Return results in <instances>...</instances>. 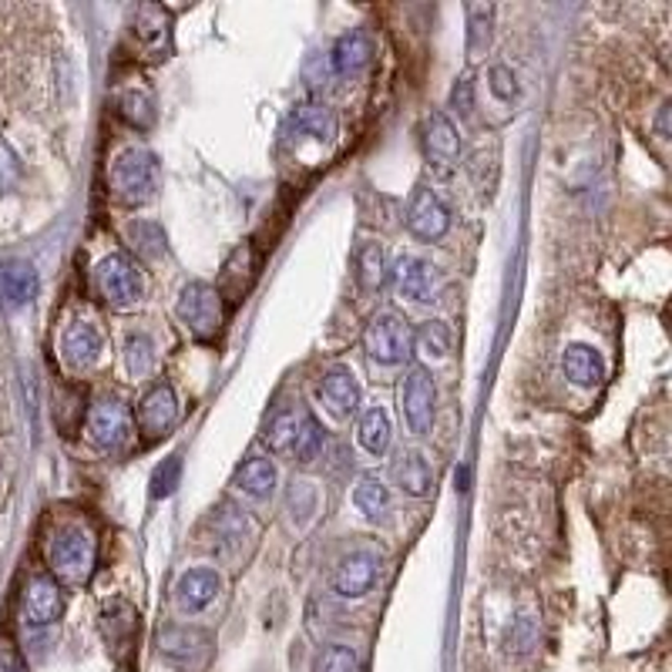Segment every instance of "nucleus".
I'll return each instance as SVG.
<instances>
[{
    "instance_id": "f257e3e1",
    "label": "nucleus",
    "mask_w": 672,
    "mask_h": 672,
    "mask_svg": "<svg viewBox=\"0 0 672 672\" xmlns=\"http://www.w3.org/2000/svg\"><path fill=\"white\" fill-rule=\"evenodd\" d=\"M98 562V538L85 522H68L48 538V565L51 579L68 582V585H85L95 575Z\"/></svg>"
},
{
    "instance_id": "f03ea898",
    "label": "nucleus",
    "mask_w": 672,
    "mask_h": 672,
    "mask_svg": "<svg viewBox=\"0 0 672 672\" xmlns=\"http://www.w3.org/2000/svg\"><path fill=\"white\" fill-rule=\"evenodd\" d=\"M266 441H269V447L276 454H289L299 464L316 461L319 451H323V431H319L316 417L299 404H289V407H283V411H276L269 417Z\"/></svg>"
},
{
    "instance_id": "7ed1b4c3",
    "label": "nucleus",
    "mask_w": 672,
    "mask_h": 672,
    "mask_svg": "<svg viewBox=\"0 0 672 672\" xmlns=\"http://www.w3.org/2000/svg\"><path fill=\"white\" fill-rule=\"evenodd\" d=\"M111 196L125 206H145L155 199L161 182V165L148 148H125L111 165Z\"/></svg>"
},
{
    "instance_id": "20e7f679",
    "label": "nucleus",
    "mask_w": 672,
    "mask_h": 672,
    "mask_svg": "<svg viewBox=\"0 0 672 672\" xmlns=\"http://www.w3.org/2000/svg\"><path fill=\"white\" fill-rule=\"evenodd\" d=\"M95 289L108 306L128 309L145 296V276L135 266V259H128L125 253H111L95 269Z\"/></svg>"
},
{
    "instance_id": "39448f33",
    "label": "nucleus",
    "mask_w": 672,
    "mask_h": 672,
    "mask_svg": "<svg viewBox=\"0 0 672 672\" xmlns=\"http://www.w3.org/2000/svg\"><path fill=\"white\" fill-rule=\"evenodd\" d=\"M176 313L192 329V336H199V340H213V336L223 329V319H226L223 293L209 283H189L179 293Z\"/></svg>"
},
{
    "instance_id": "423d86ee",
    "label": "nucleus",
    "mask_w": 672,
    "mask_h": 672,
    "mask_svg": "<svg viewBox=\"0 0 672 672\" xmlns=\"http://www.w3.org/2000/svg\"><path fill=\"white\" fill-rule=\"evenodd\" d=\"M411 340H414V329L407 326V319L394 316V313H381L367 323L364 329V350L370 360L384 364V367H394V364H404L414 350H411Z\"/></svg>"
},
{
    "instance_id": "0eeeda50",
    "label": "nucleus",
    "mask_w": 672,
    "mask_h": 672,
    "mask_svg": "<svg viewBox=\"0 0 672 672\" xmlns=\"http://www.w3.org/2000/svg\"><path fill=\"white\" fill-rule=\"evenodd\" d=\"M131 434H135L131 411L118 397H101V401L91 404V411H88V441L98 451L118 454V451L128 447Z\"/></svg>"
},
{
    "instance_id": "6e6552de",
    "label": "nucleus",
    "mask_w": 672,
    "mask_h": 672,
    "mask_svg": "<svg viewBox=\"0 0 672 672\" xmlns=\"http://www.w3.org/2000/svg\"><path fill=\"white\" fill-rule=\"evenodd\" d=\"M158 652L179 669L202 672L213 659V635L189 625H168L158 632Z\"/></svg>"
},
{
    "instance_id": "1a4fd4ad",
    "label": "nucleus",
    "mask_w": 672,
    "mask_h": 672,
    "mask_svg": "<svg viewBox=\"0 0 672 672\" xmlns=\"http://www.w3.org/2000/svg\"><path fill=\"white\" fill-rule=\"evenodd\" d=\"M128 34L145 58H168V51H172V14L158 4H138L131 11Z\"/></svg>"
},
{
    "instance_id": "9d476101",
    "label": "nucleus",
    "mask_w": 672,
    "mask_h": 672,
    "mask_svg": "<svg viewBox=\"0 0 672 672\" xmlns=\"http://www.w3.org/2000/svg\"><path fill=\"white\" fill-rule=\"evenodd\" d=\"M61 612H65L61 585L51 575H31L21 592V622L28 629H45V625L58 622Z\"/></svg>"
},
{
    "instance_id": "9b49d317",
    "label": "nucleus",
    "mask_w": 672,
    "mask_h": 672,
    "mask_svg": "<svg viewBox=\"0 0 672 672\" xmlns=\"http://www.w3.org/2000/svg\"><path fill=\"white\" fill-rule=\"evenodd\" d=\"M434 404H437V387L434 377L424 367H411L404 377V391H401V407L407 417V427L414 434H427L434 427Z\"/></svg>"
},
{
    "instance_id": "f8f14e48",
    "label": "nucleus",
    "mask_w": 672,
    "mask_h": 672,
    "mask_svg": "<svg viewBox=\"0 0 672 672\" xmlns=\"http://www.w3.org/2000/svg\"><path fill=\"white\" fill-rule=\"evenodd\" d=\"M179 424V397L168 384H155L138 404V431L145 441H158Z\"/></svg>"
},
{
    "instance_id": "ddd939ff",
    "label": "nucleus",
    "mask_w": 672,
    "mask_h": 672,
    "mask_svg": "<svg viewBox=\"0 0 672 672\" xmlns=\"http://www.w3.org/2000/svg\"><path fill=\"white\" fill-rule=\"evenodd\" d=\"M391 283L401 296H407L414 303H427L441 289V273L434 263H427L421 256H401L391 266Z\"/></svg>"
},
{
    "instance_id": "4468645a",
    "label": "nucleus",
    "mask_w": 672,
    "mask_h": 672,
    "mask_svg": "<svg viewBox=\"0 0 672 672\" xmlns=\"http://www.w3.org/2000/svg\"><path fill=\"white\" fill-rule=\"evenodd\" d=\"M447 226H451V213H447V206L437 199L434 189L417 186L414 196H411V202H407V229H411L417 239L434 243V239H441V236L447 233Z\"/></svg>"
},
{
    "instance_id": "2eb2a0df",
    "label": "nucleus",
    "mask_w": 672,
    "mask_h": 672,
    "mask_svg": "<svg viewBox=\"0 0 672 672\" xmlns=\"http://www.w3.org/2000/svg\"><path fill=\"white\" fill-rule=\"evenodd\" d=\"M424 151L437 172H451L461 158V131L444 111H431L424 118Z\"/></svg>"
},
{
    "instance_id": "dca6fc26",
    "label": "nucleus",
    "mask_w": 672,
    "mask_h": 672,
    "mask_svg": "<svg viewBox=\"0 0 672 672\" xmlns=\"http://www.w3.org/2000/svg\"><path fill=\"white\" fill-rule=\"evenodd\" d=\"M377 572H381V559L374 552H350L333 572V589L344 599H360L374 589Z\"/></svg>"
},
{
    "instance_id": "f3484780",
    "label": "nucleus",
    "mask_w": 672,
    "mask_h": 672,
    "mask_svg": "<svg viewBox=\"0 0 672 672\" xmlns=\"http://www.w3.org/2000/svg\"><path fill=\"white\" fill-rule=\"evenodd\" d=\"M370 61H374V38H370L367 28L347 31L340 41L333 45V51H329V68L336 75H344V78L364 75L370 68Z\"/></svg>"
},
{
    "instance_id": "a211bd4d",
    "label": "nucleus",
    "mask_w": 672,
    "mask_h": 672,
    "mask_svg": "<svg viewBox=\"0 0 672 672\" xmlns=\"http://www.w3.org/2000/svg\"><path fill=\"white\" fill-rule=\"evenodd\" d=\"M61 357H65V367L75 374L91 370L101 357V333L91 323H81V319L71 323L61 333Z\"/></svg>"
},
{
    "instance_id": "6ab92c4d",
    "label": "nucleus",
    "mask_w": 672,
    "mask_h": 672,
    "mask_svg": "<svg viewBox=\"0 0 672 672\" xmlns=\"http://www.w3.org/2000/svg\"><path fill=\"white\" fill-rule=\"evenodd\" d=\"M38 269L24 259H4L0 263V306L18 309L28 306L38 296Z\"/></svg>"
},
{
    "instance_id": "aec40b11",
    "label": "nucleus",
    "mask_w": 672,
    "mask_h": 672,
    "mask_svg": "<svg viewBox=\"0 0 672 672\" xmlns=\"http://www.w3.org/2000/svg\"><path fill=\"white\" fill-rule=\"evenodd\" d=\"M336 131H340V121H336V111L323 101H306L299 105L289 121H286V135L289 138H316V141H333Z\"/></svg>"
},
{
    "instance_id": "412c9836",
    "label": "nucleus",
    "mask_w": 672,
    "mask_h": 672,
    "mask_svg": "<svg viewBox=\"0 0 672 672\" xmlns=\"http://www.w3.org/2000/svg\"><path fill=\"white\" fill-rule=\"evenodd\" d=\"M319 397H323V404H326V411L333 417H354L357 407H360V384H357V377L350 370L336 367V370H329L323 377Z\"/></svg>"
},
{
    "instance_id": "4be33fe9",
    "label": "nucleus",
    "mask_w": 672,
    "mask_h": 672,
    "mask_svg": "<svg viewBox=\"0 0 672 672\" xmlns=\"http://www.w3.org/2000/svg\"><path fill=\"white\" fill-rule=\"evenodd\" d=\"M219 595V575L213 569H192L176 582V605L186 615L202 612Z\"/></svg>"
},
{
    "instance_id": "5701e85b",
    "label": "nucleus",
    "mask_w": 672,
    "mask_h": 672,
    "mask_svg": "<svg viewBox=\"0 0 672 672\" xmlns=\"http://www.w3.org/2000/svg\"><path fill=\"white\" fill-rule=\"evenodd\" d=\"M391 474H394V481L401 484V491L411 494V497H424V494L431 491V481H434L431 464H427V457H424L421 451H401V454L394 457Z\"/></svg>"
},
{
    "instance_id": "b1692460",
    "label": "nucleus",
    "mask_w": 672,
    "mask_h": 672,
    "mask_svg": "<svg viewBox=\"0 0 672 672\" xmlns=\"http://www.w3.org/2000/svg\"><path fill=\"white\" fill-rule=\"evenodd\" d=\"M101 632H105V642L115 652H125L131 645L135 632H138V612L128 602H111L101 612Z\"/></svg>"
},
{
    "instance_id": "393cba45",
    "label": "nucleus",
    "mask_w": 672,
    "mask_h": 672,
    "mask_svg": "<svg viewBox=\"0 0 672 672\" xmlns=\"http://www.w3.org/2000/svg\"><path fill=\"white\" fill-rule=\"evenodd\" d=\"M562 367H565V377H569L572 384H579V387H595V384H602V377H605V364H602L599 350H592V347H585V344L569 347Z\"/></svg>"
},
{
    "instance_id": "a878e982",
    "label": "nucleus",
    "mask_w": 672,
    "mask_h": 672,
    "mask_svg": "<svg viewBox=\"0 0 672 672\" xmlns=\"http://www.w3.org/2000/svg\"><path fill=\"white\" fill-rule=\"evenodd\" d=\"M233 484L246 491L249 497H269L276 487V464L269 457H249L236 467Z\"/></svg>"
},
{
    "instance_id": "bb28decb",
    "label": "nucleus",
    "mask_w": 672,
    "mask_h": 672,
    "mask_svg": "<svg viewBox=\"0 0 672 672\" xmlns=\"http://www.w3.org/2000/svg\"><path fill=\"white\" fill-rule=\"evenodd\" d=\"M354 276L357 286L364 293H377L387 279V263H384V249L377 243H360L357 256H354Z\"/></svg>"
},
{
    "instance_id": "cd10ccee",
    "label": "nucleus",
    "mask_w": 672,
    "mask_h": 672,
    "mask_svg": "<svg viewBox=\"0 0 672 672\" xmlns=\"http://www.w3.org/2000/svg\"><path fill=\"white\" fill-rule=\"evenodd\" d=\"M411 350H417L427 360H444L451 354V326L441 319H427L421 323V329L414 333Z\"/></svg>"
},
{
    "instance_id": "c85d7f7f",
    "label": "nucleus",
    "mask_w": 672,
    "mask_h": 672,
    "mask_svg": "<svg viewBox=\"0 0 672 672\" xmlns=\"http://www.w3.org/2000/svg\"><path fill=\"white\" fill-rule=\"evenodd\" d=\"M467 14V55L471 58H481L491 45V18H494V8L491 4H467L464 8Z\"/></svg>"
},
{
    "instance_id": "c756f323",
    "label": "nucleus",
    "mask_w": 672,
    "mask_h": 672,
    "mask_svg": "<svg viewBox=\"0 0 672 672\" xmlns=\"http://www.w3.org/2000/svg\"><path fill=\"white\" fill-rule=\"evenodd\" d=\"M357 437H360V447H364L367 454H384V451L391 447V417H387L381 407L367 411V414L360 417Z\"/></svg>"
},
{
    "instance_id": "7c9ffc66",
    "label": "nucleus",
    "mask_w": 672,
    "mask_h": 672,
    "mask_svg": "<svg viewBox=\"0 0 672 672\" xmlns=\"http://www.w3.org/2000/svg\"><path fill=\"white\" fill-rule=\"evenodd\" d=\"M354 501H357V508H360L367 518H374V522L391 512V494H387V487H384L377 477H364V481L357 484V491H354Z\"/></svg>"
},
{
    "instance_id": "2f4dec72",
    "label": "nucleus",
    "mask_w": 672,
    "mask_h": 672,
    "mask_svg": "<svg viewBox=\"0 0 672 672\" xmlns=\"http://www.w3.org/2000/svg\"><path fill=\"white\" fill-rule=\"evenodd\" d=\"M118 111L135 128H151V121H155V101L148 91H125L118 98Z\"/></svg>"
},
{
    "instance_id": "473e14b6",
    "label": "nucleus",
    "mask_w": 672,
    "mask_h": 672,
    "mask_svg": "<svg viewBox=\"0 0 672 672\" xmlns=\"http://www.w3.org/2000/svg\"><path fill=\"white\" fill-rule=\"evenodd\" d=\"M128 239H131V249H135L141 259H158V256H165V233H161L155 223H131V226H128Z\"/></svg>"
},
{
    "instance_id": "72a5a7b5",
    "label": "nucleus",
    "mask_w": 672,
    "mask_h": 672,
    "mask_svg": "<svg viewBox=\"0 0 672 672\" xmlns=\"http://www.w3.org/2000/svg\"><path fill=\"white\" fill-rule=\"evenodd\" d=\"M213 522H216L219 542H233V545H243V538H249V528H253L249 518L239 508H233V504H223Z\"/></svg>"
},
{
    "instance_id": "f704fd0d",
    "label": "nucleus",
    "mask_w": 672,
    "mask_h": 672,
    "mask_svg": "<svg viewBox=\"0 0 672 672\" xmlns=\"http://www.w3.org/2000/svg\"><path fill=\"white\" fill-rule=\"evenodd\" d=\"M125 364L131 370V377H145L155 367V344L145 333H131L125 344Z\"/></svg>"
},
{
    "instance_id": "c9c22d12",
    "label": "nucleus",
    "mask_w": 672,
    "mask_h": 672,
    "mask_svg": "<svg viewBox=\"0 0 672 672\" xmlns=\"http://www.w3.org/2000/svg\"><path fill=\"white\" fill-rule=\"evenodd\" d=\"M313 672H360V659L350 645H326Z\"/></svg>"
},
{
    "instance_id": "e433bc0d",
    "label": "nucleus",
    "mask_w": 672,
    "mask_h": 672,
    "mask_svg": "<svg viewBox=\"0 0 672 672\" xmlns=\"http://www.w3.org/2000/svg\"><path fill=\"white\" fill-rule=\"evenodd\" d=\"M182 481V454L165 457L151 474V497H168Z\"/></svg>"
},
{
    "instance_id": "4c0bfd02",
    "label": "nucleus",
    "mask_w": 672,
    "mask_h": 672,
    "mask_svg": "<svg viewBox=\"0 0 672 672\" xmlns=\"http://www.w3.org/2000/svg\"><path fill=\"white\" fill-rule=\"evenodd\" d=\"M21 176H24V168H21L18 151H14L4 138H0V196L11 192V189H18Z\"/></svg>"
},
{
    "instance_id": "58836bf2",
    "label": "nucleus",
    "mask_w": 672,
    "mask_h": 672,
    "mask_svg": "<svg viewBox=\"0 0 672 672\" xmlns=\"http://www.w3.org/2000/svg\"><path fill=\"white\" fill-rule=\"evenodd\" d=\"M487 85H491V95L497 101H515L518 98V81H515V71L508 65H494L487 71Z\"/></svg>"
},
{
    "instance_id": "ea45409f",
    "label": "nucleus",
    "mask_w": 672,
    "mask_h": 672,
    "mask_svg": "<svg viewBox=\"0 0 672 672\" xmlns=\"http://www.w3.org/2000/svg\"><path fill=\"white\" fill-rule=\"evenodd\" d=\"M451 105L461 111V115H471L474 111V98H471V78H461L451 91Z\"/></svg>"
},
{
    "instance_id": "a19ab883",
    "label": "nucleus",
    "mask_w": 672,
    "mask_h": 672,
    "mask_svg": "<svg viewBox=\"0 0 672 672\" xmlns=\"http://www.w3.org/2000/svg\"><path fill=\"white\" fill-rule=\"evenodd\" d=\"M0 672H24V665H21V659L14 655V652H0Z\"/></svg>"
},
{
    "instance_id": "79ce46f5",
    "label": "nucleus",
    "mask_w": 672,
    "mask_h": 672,
    "mask_svg": "<svg viewBox=\"0 0 672 672\" xmlns=\"http://www.w3.org/2000/svg\"><path fill=\"white\" fill-rule=\"evenodd\" d=\"M665 128H669V105H662V115H659V131L665 135Z\"/></svg>"
}]
</instances>
